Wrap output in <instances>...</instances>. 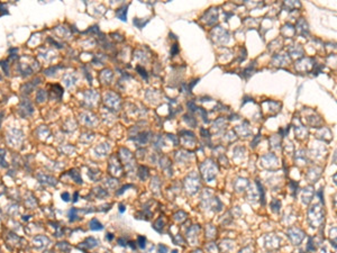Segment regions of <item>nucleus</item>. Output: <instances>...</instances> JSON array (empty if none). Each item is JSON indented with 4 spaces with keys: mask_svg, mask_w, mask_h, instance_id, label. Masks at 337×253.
<instances>
[{
    "mask_svg": "<svg viewBox=\"0 0 337 253\" xmlns=\"http://www.w3.org/2000/svg\"><path fill=\"white\" fill-rule=\"evenodd\" d=\"M89 225H90V229H92V231H99V229H104L102 224L100 223V222L98 221L97 218H94V219L90 222V224H89Z\"/></svg>",
    "mask_w": 337,
    "mask_h": 253,
    "instance_id": "obj_1",
    "label": "nucleus"
},
{
    "mask_svg": "<svg viewBox=\"0 0 337 253\" xmlns=\"http://www.w3.org/2000/svg\"><path fill=\"white\" fill-rule=\"evenodd\" d=\"M126 13H127V6H124L121 8H119L117 11H116V15L119 19H121L123 22L126 20Z\"/></svg>",
    "mask_w": 337,
    "mask_h": 253,
    "instance_id": "obj_2",
    "label": "nucleus"
},
{
    "mask_svg": "<svg viewBox=\"0 0 337 253\" xmlns=\"http://www.w3.org/2000/svg\"><path fill=\"white\" fill-rule=\"evenodd\" d=\"M70 175H71V177L74 179L77 183H82V179H81L80 173L78 172V170H70Z\"/></svg>",
    "mask_w": 337,
    "mask_h": 253,
    "instance_id": "obj_3",
    "label": "nucleus"
},
{
    "mask_svg": "<svg viewBox=\"0 0 337 253\" xmlns=\"http://www.w3.org/2000/svg\"><path fill=\"white\" fill-rule=\"evenodd\" d=\"M86 242L90 243V244H89L88 246H87V248H90V249L94 248V246H97V245L99 244V242H98V241H97V240H94V237H89V239H87V241H86Z\"/></svg>",
    "mask_w": 337,
    "mask_h": 253,
    "instance_id": "obj_4",
    "label": "nucleus"
},
{
    "mask_svg": "<svg viewBox=\"0 0 337 253\" xmlns=\"http://www.w3.org/2000/svg\"><path fill=\"white\" fill-rule=\"evenodd\" d=\"M77 213H78V210L75 209V208H71V209L69 210V214H67V216H69L70 221H71V222L74 221L75 217H77Z\"/></svg>",
    "mask_w": 337,
    "mask_h": 253,
    "instance_id": "obj_5",
    "label": "nucleus"
},
{
    "mask_svg": "<svg viewBox=\"0 0 337 253\" xmlns=\"http://www.w3.org/2000/svg\"><path fill=\"white\" fill-rule=\"evenodd\" d=\"M280 206H281V202H279V200H273V202H271V207H272V209L274 210V212H279V210H280Z\"/></svg>",
    "mask_w": 337,
    "mask_h": 253,
    "instance_id": "obj_6",
    "label": "nucleus"
},
{
    "mask_svg": "<svg viewBox=\"0 0 337 253\" xmlns=\"http://www.w3.org/2000/svg\"><path fill=\"white\" fill-rule=\"evenodd\" d=\"M256 185H257V187H259V194L262 195V198H261V199H262V205H264L265 202H264V190H263V187H262V185L259 183V180L256 181Z\"/></svg>",
    "mask_w": 337,
    "mask_h": 253,
    "instance_id": "obj_7",
    "label": "nucleus"
},
{
    "mask_svg": "<svg viewBox=\"0 0 337 253\" xmlns=\"http://www.w3.org/2000/svg\"><path fill=\"white\" fill-rule=\"evenodd\" d=\"M145 243H146V239H145L144 236H138L139 248H141V249H144V248H145Z\"/></svg>",
    "mask_w": 337,
    "mask_h": 253,
    "instance_id": "obj_8",
    "label": "nucleus"
},
{
    "mask_svg": "<svg viewBox=\"0 0 337 253\" xmlns=\"http://www.w3.org/2000/svg\"><path fill=\"white\" fill-rule=\"evenodd\" d=\"M158 252H160V253H166V252H168V248H166L165 245L161 244L160 246H158Z\"/></svg>",
    "mask_w": 337,
    "mask_h": 253,
    "instance_id": "obj_9",
    "label": "nucleus"
},
{
    "mask_svg": "<svg viewBox=\"0 0 337 253\" xmlns=\"http://www.w3.org/2000/svg\"><path fill=\"white\" fill-rule=\"evenodd\" d=\"M61 197H62V199L64 200V202H69V199H70V195L67 194V192H64V194H62V195H61Z\"/></svg>",
    "mask_w": 337,
    "mask_h": 253,
    "instance_id": "obj_10",
    "label": "nucleus"
},
{
    "mask_svg": "<svg viewBox=\"0 0 337 253\" xmlns=\"http://www.w3.org/2000/svg\"><path fill=\"white\" fill-rule=\"evenodd\" d=\"M137 71H139V72H141V74H142V76L144 77L145 79L147 78V74H146V72H145V70L143 71L142 69H141V67H137Z\"/></svg>",
    "mask_w": 337,
    "mask_h": 253,
    "instance_id": "obj_11",
    "label": "nucleus"
},
{
    "mask_svg": "<svg viewBox=\"0 0 337 253\" xmlns=\"http://www.w3.org/2000/svg\"><path fill=\"white\" fill-rule=\"evenodd\" d=\"M177 52H178V45L175 44V45H173V47H172V54L174 55V54L177 53Z\"/></svg>",
    "mask_w": 337,
    "mask_h": 253,
    "instance_id": "obj_12",
    "label": "nucleus"
},
{
    "mask_svg": "<svg viewBox=\"0 0 337 253\" xmlns=\"http://www.w3.org/2000/svg\"><path fill=\"white\" fill-rule=\"evenodd\" d=\"M106 239H107V240H109V241H111L112 239H114V235H112L111 233H108V234L106 235Z\"/></svg>",
    "mask_w": 337,
    "mask_h": 253,
    "instance_id": "obj_13",
    "label": "nucleus"
},
{
    "mask_svg": "<svg viewBox=\"0 0 337 253\" xmlns=\"http://www.w3.org/2000/svg\"><path fill=\"white\" fill-rule=\"evenodd\" d=\"M119 212H120V213H124V212H125V206H124V205H119Z\"/></svg>",
    "mask_w": 337,
    "mask_h": 253,
    "instance_id": "obj_14",
    "label": "nucleus"
},
{
    "mask_svg": "<svg viewBox=\"0 0 337 253\" xmlns=\"http://www.w3.org/2000/svg\"><path fill=\"white\" fill-rule=\"evenodd\" d=\"M78 195H79L78 192H75V194H74V199H73V202H78Z\"/></svg>",
    "mask_w": 337,
    "mask_h": 253,
    "instance_id": "obj_15",
    "label": "nucleus"
},
{
    "mask_svg": "<svg viewBox=\"0 0 337 253\" xmlns=\"http://www.w3.org/2000/svg\"><path fill=\"white\" fill-rule=\"evenodd\" d=\"M129 245H131V249H135V248H136V245H135L134 242H129Z\"/></svg>",
    "mask_w": 337,
    "mask_h": 253,
    "instance_id": "obj_16",
    "label": "nucleus"
}]
</instances>
